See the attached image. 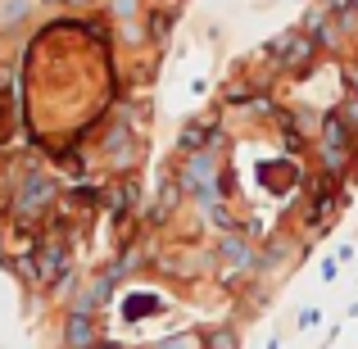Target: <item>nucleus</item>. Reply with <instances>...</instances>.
<instances>
[{
  "label": "nucleus",
  "instance_id": "20e7f679",
  "mask_svg": "<svg viewBox=\"0 0 358 349\" xmlns=\"http://www.w3.org/2000/svg\"><path fill=\"white\" fill-rule=\"evenodd\" d=\"M100 349H118V345H100Z\"/></svg>",
  "mask_w": 358,
  "mask_h": 349
},
{
  "label": "nucleus",
  "instance_id": "f257e3e1",
  "mask_svg": "<svg viewBox=\"0 0 358 349\" xmlns=\"http://www.w3.org/2000/svg\"><path fill=\"white\" fill-rule=\"evenodd\" d=\"M59 268H64V250L50 241V245L41 250V277H45V281H55V277H59Z\"/></svg>",
  "mask_w": 358,
  "mask_h": 349
},
{
  "label": "nucleus",
  "instance_id": "f03ea898",
  "mask_svg": "<svg viewBox=\"0 0 358 349\" xmlns=\"http://www.w3.org/2000/svg\"><path fill=\"white\" fill-rule=\"evenodd\" d=\"M69 345L73 349H87L91 345V322H87V318H78V313L69 318Z\"/></svg>",
  "mask_w": 358,
  "mask_h": 349
},
{
  "label": "nucleus",
  "instance_id": "7ed1b4c3",
  "mask_svg": "<svg viewBox=\"0 0 358 349\" xmlns=\"http://www.w3.org/2000/svg\"><path fill=\"white\" fill-rule=\"evenodd\" d=\"M50 5H73V0H50Z\"/></svg>",
  "mask_w": 358,
  "mask_h": 349
}]
</instances>
